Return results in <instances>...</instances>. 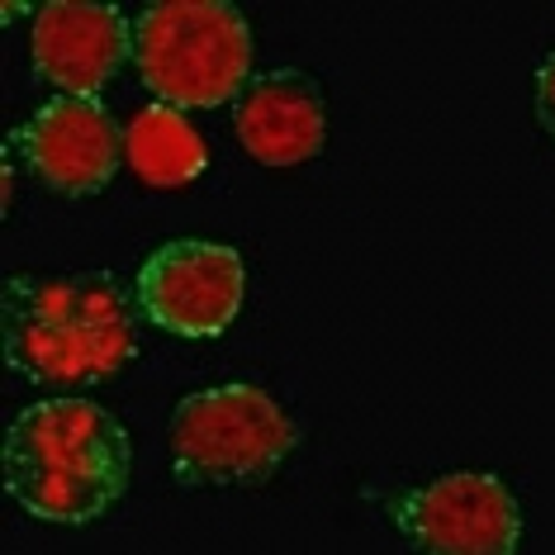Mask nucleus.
Instances as JSON below:
<instances>
[{"mask_svg": "<svg viewBox=\"0 0 555 555\" xmlns=\"http://www.w3.org/2000/svg\"><path fill=\"white\" fill-rule=\"evenodd\" d=\"M133 57V20L100 0H48L34 10V77L62 95H95Z\"/></svg>", "mask_w": 555, "mask_h": 555, "instance_id": "8", "label": "nucleus"}, {"mask_svg": "<svg viewBox=\"0 0 555 555\" xmlns=\"http://www.w3.org/2000/svg\"><path fill=\"white\" fill-rule=\"evenodd\" d=\"M537 119L555 138V53H546L537 67Z\"/></svg>", "mask_w": 555, "mask_h": 555, "instance_id": "11", "label": "nucleus"}, {"mask_svg": "<svg viewBox=\"0 0 555 555\" xmlns=\"http://www.w3.org/2000/svg\"><path fill=\"white\" fill-rule=\"evenodd\" d=\"M389 522L413 555H517L522 508L499 475L456 470L389 503Z\"/></svg>", "mask_w": 555, "mask_h": 555, "instance_id": "5", "label": "nucleus"}, {"mask_svg": "<svg viewBox=\"0 0 555 555\" xmlns=\"http://www.w3.org/2000/svg\"><path fill=\"white\" fill-rule=\"evenodd\" d=\"M124 162L133 167V176L143 185L157 191H176V185H191L209 162V147L199 129L181 109L171 105H143L124 129Z\"/></svg>", "mask_w": 555, "mask_h": 555, "instance_id": "10", "label": "nucleus"}, {"mask_svg": "<svg viewBox=\"0 0 555 555\" xmlns=\"http://www.w3.org/2000/svg\"><path fill=\"white\" fill-rule=\"evenodd\" d=\"M5 489L29 517L53 527H91L129 489L133 441L95 399L24 403L5 427Z\"/></svg>", "mask_w": 555, "mask_h": 555, "instance_id": "2", "label": "nucleus"}, {"mask_svg": "<svg viewBox=\"0 0 555 555\" xmlns=\"http://www.w3.org/2000/svg\"><path fill=\"white\" fill-rule=\"evenodd\" d=\"M237 143L261 167H299L323 153L327 138V105L309 72L271 67L257 72L233 105Z\"/></svg>", "mask_w": 555, "mask_h": 555, "instance_id": "9", "label": "nucleus"}, {"mask_svg": "<svg viewBox=\"0 0 555 555\" xmlns=\"http://www.w3.org/2000/svg\"><path fill=\"white\" fill-rule=\"evenodd\" d=\"M295 441V418L261 385L195 389L171 413V475L185 489H251L281 470Z\"/></svg>", "mask_w": 555, "mask_h": 555, "instance_id": "4", "label": "nucleus"}, {"mask_svg": "<svg viewBox=\"0 0 555 555\" xmlns=\"http://www.w3.org/2000/svg\"><path fill=\"white\" fill-rule=\"evenodd\" d=\"M0 337L20 380L100 385L138 351V299L115 271L10 275L0 289Z\"/></svg>", "mask_w": 555, "mask_h": 555, "instance_id": "1", "label": "nucleus"}, {"mask_svg": "<svg viewBox=\"0 0 555 555\" xmlns=\"http://www.w3.org/2000/svg\"><path fill=\"white\" fill-rule=\"evenodd\" d=\"M133 67L157 105L219 109L257 77L251 24L233 0H153L133 15Z\"/></svg>", "mask_w": 555, "mask_h": 555, "instance_id": "3", "label": "nucleus"}, {"mask_svg": "<svg viewBox=\"0 0 555 555\" xmlns=\"http://www.w3.org/2000/svg\"><path fill=\"white\" fill-rule=\"evenodd\" d=\"M10 153L53 195L86 199L115 181L124 162V129L95 95H57L10 133Z\"/></svg>", "mask_w": 555, "mask_h": 555, "instance_id": "7", "label": "nucleus"}, {"mask_svg": "<svg viewBox=\"0 0 555 555\" xmlns=\"http://www.w3.org/2000/svg\"><path fill=\"white\" fill-rule=\"evenodd\" d=\"M243 289H247V271L233 247L181 237V243L157 247L138 267L133 299L138 313L147 323H157L162 333L205 343V337H219L237 319Z\"/></svg>", "mask_w": 555, "mask_h": 555, "instance_id": "6", "label": "nucleus"}]
</instances>
